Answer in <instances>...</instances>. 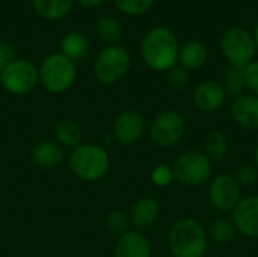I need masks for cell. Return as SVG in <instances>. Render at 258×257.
<instances>
[{"mask_svg": "<svg viewBox=\"0 0 258 257\" xmlns=\"http://www.w3.org/2000/svg\"><path fill=\"white\" fill-rule=\"evenodd\" d=\"M180 42L174 30L166 26L150 29L141 42V56L145 65L157 73H166L178 65Z\"/></svg>", "mask_w": 258, "mask_h": 257, "instance_id": "cell-1", "label": "cell"}, {"mask_svg": "<svg viewBox=\"0 0 258 257\" xmlns=\"http://www.w3.org/2000/svg\"><path fill=\"white\" fill-rule=\"evenodd\" d=\"M168 248L172 257H204L209 250L207 230L198 220L181 217L168 230Z\"/></svg>", "mask_w": 258, "mask_h": 257, "instance_id": "cell-2", "label": "cell"}, {"mask_svg": "<svg viewBox=\"0 0 258 257\" xmlns=\"http://www.w3.org/2000/svg\"><path fill=\"white\" fill-rule=\"evenodd\" d=\"M70 171L83 182H97L110 170L109 151L94 142H82L68 155Z\"/></svg>", "mask_w": 258, "mask_h": 257, "instance_id": "cell-3", "label": "cell"}, {"mask_svg": "<svg viewBox=\"0 0 258 257\" xmlns=\"http://www.w3.org/2000/svg\"><path fill=\"white\" fill-rule=\"evenodd\" d=\"M38 77L41 86L50 94H63L73 88L77 68L76 62L63 56L60 52L51 53L42 59L38 67Z\"/></svg>", "mask_w": 258, "mask_h": 257, "instance_id": "cell-4", "label": "cell"}, {"mask_svg": "<svg viewBox=\"0 0 258 257\" xmlns=\"http://www.w3.org/2000/svg\"><path fill=\"white\" fill-rule=\"evenodd\" d=\"M213 170L215 164L200 150H186L180 153L172 164L174 179L181 186L187 188L209 183L213 177Z\"/></svg>", "mask_w": 258, "mask_h": 257, "instance_id": "cell-5", "label": "cell"}, {"mask_svg": "<svg viewBox=\"0 0 258 257\" xmlns=\"http://www.w3.org/2000/svg\"><path fill=\"white\" fill-rule=\"evenodd\" d=\"M219 48L228 65L245 68L255 59L257 48L252 36V30L242 26L228 27L219 39Z\"/></svg>", "mask_w": 258, "mask_h": 257, "instance_id": "cell-6", "label": "cell"}, {"mask_svg": "<svg viewBox=\"0 0 258 257\" xmlns=\"http://www.w3.org/2000/svg\"><path fill=\"white\" fill-rule=\"evenodd\" d=\"M132 67L130 52L121 45H104L94 61V74L103 85H115L121 82Z\"/></svg>", "mask_w": 258, "mask_h": 257, "instance_id": "cell-7", "label": "cell"}, {"mask_svg": "<svg viewBox=\"0 0 258 257\" xmlns=\"http://www.w3.org/2000/svg\"><path fill=\"white\" fill-rule=\"evenodd\" d=\"M186 120L175 109H166L157 114L148 129V136L156 147L171 148L177 145L186 135Z\"/></svg>", "mask_w": 258, "mask_h": 257, "instance_id": "cell-8", "label": "cell"}, {"mask_svg": "<svg viewBox=\"0 0 258 257\" xmlns=\"http://www.w3.org/2000/svg\"><path fill=\"white\" fill-rule=\"evenodd\" d=\"M3 89L12 95H24L39 83L38 67L29 59H14L0 73Z\"/></svg>", "mask_w": 258, "mask_h": 257, "instance_id": "cell-9", "label": "cell"}, {"mask_svg": "<svg viewBox=\"0 0 258 257\" xmlns=\"http://www.w3.org/2000/svg\"><path fill=\"white\" fill-rule=\"evenodd\" d=\"M207 197L215 211L219 214H231L242 200V186L233 174L222 173L209 182Z\"/></svg>", "mask_w": 258, "mask_h": 257, "instance_id": "cell-10", "label": "cell"}, {"mask_svg": "<svg viewBox=\"0 0 258 257\" xmlns=\"http://www.w3.org/2000/svg\"><path fill=\"white\" fill-rule=\"evenodd\" d=\"M147 130V121L144 115L135 109H125L116 115L112 124L113 139L124 147H130L139 142Z\"/></svg>", "mask_w": 258, "mask_h": 257, "instance_id": "cell-11", "label": "cell"}, {"mask_svg": "<svg viewBox=\"0 0 258 257\" xmlns=\"http://www.w3.org/2000/svg\"><path fill=\"white\" fill-rule=\"evenodd\" d=\"M231 221L239 235L249 239H258V195L242 197L231 212Z\"/></svg>", "mask_w": 258, "mask_h": 257, "instance_id": "cell-12", "label": "cell"}, {"mask_svg": "<svg viewBox=\"0 0 258 257\" xmlns=\"http://www.w3.org/2000/svg\"><path fill=\"white\" fill-rule=\"evenodd\" d=\"M227 94L219 80L207 79L200 82L192 92L194 106L203 114H215L225 103Z\"/></svg>", "mask_w": 258, "mask_h": 257, "instance_id": "cell-13", "label": "cell"}, {"mask_svg": "<svg viewBox=\"0 0 258 257\" xmlns=\"http://www.w3.org/2000/svg\"><path fill=\"white\" fill-rule=\"evenodd\" d=\"M230 115L236 126L243 130H258V97L252 94H242L236 97L230 106Z\"/></svg>", "mask_w": 258, "mask_h": 257, "instance_id": "cell-14", "label": "cell"}, {"mask_svg": "<svg viewBox=\"0 0 258 257\" xmlns=\"http://www.w3.org/2000/svg\"><path fill=\"white\" fill-rule=\"evenodd\" d=\"M113 257H153V247L142 232L128 230L116 239Z\"/></svg>", "mask_w": 258, "mask_h": 257, "instance_id": "cell-15", "label": "cell"}, {"mask_svg": "<svg viewBox=\"0 0 258 257\" xmlns=\"http://www.w3.org/2000/svg\"><path fill=\"white\" fill-rule=\"evenodd\" d=\"M30 161L39 170H54L65 161V148L54 139L38 141L30 150Z\"/></svg>", "mask_w": 258, "mask_h": 257, "instance_id": "cell-16", "label": "cell"}, {"mask_svg": "<svg viewBox=\"0 0 258 257\" xmlns=\"http://www.w3.org/2000/svg\"><path fill=\"white\" fill-rule=\"evenodd\" d=\"M160 203L154 198V197H141L138 198L128 214L130 218V224L136 229V230H145L153 227L159 218H160Z\"/></svg>", "mask_w": 258, "mask_h": 257, "instance_id": "cell-17", "label": "cell"}, {"mask_svg": "<svg viewBox=\"0 0 258 257\" xmlns=\"http://www.w3.org/2000/svg\"><path fill=\"white\" fill-rule=\"evenodd\" d=\"M209 61V48L203 41L192 39L180 47L178 65L186 71H197L203 68Z\"/></svg>", "mask_w": 258, "mask_h": 257, "instance_id": "cell-18", "label": "cell"}, {"mask_svg": "<svg viewBox=\"0 0 258 257\" xmlns=\"http://www.w3.org/2000/svg\"><path fill=\"white\" fill-rule=\"evenodd\" d=\"M30 3L41 18L56 21L65 18L73 11L76 0H30Z\"/></svg>", "mask_w": 258, "mask_h": 257, "instance_id": "cell-19", "label": "cell"}, {"mask_svg": "<svg viewBox=\"0 0 258 257\" xmlns=\"http://www.w3.org/2000/svg\"><path fill=\"white\" fill-rule=\"evenodd\" d=\"M203 151L207 155V158L215 164L221 162L227 158L230 151V139L222 130H210L203 141Z\"/></svg>", "mask_w": 258, "mask_h": 257, "instance_id": "cell-20", "label": "cell"}, {"mask_svg": "<svg viewBox=\"0 0 258 257\" xmlns=\"http://www.w3.org/2000/svg\"><path fill=\"white\" fill-rule=\"evenodd\" d=\"M59 45H60V53L68 59H71L73 62L86 58L91 47L89 39L80 32H68L67 35H63Z\"/></svg>", "mask_w": 258, "mask_h": 257, "instance_id": "cell-21", "label": "cell"}, {"mask_svg": "<svg viewBox=\"0 0 258 257\" xmlns=\"http://www.w3.org/2000/svg\"><path fill=\"white\" fill-rule=\"evenodd\" d=\"M54 141L65 150H74L82 144V129L70 118L60 120L54 126Z\"/></svg>", "mask_w": 258, "mask_h": 257, "instance_id": "cell-22", "label": "cell"}, {"mask_svg": "<svg viewBox=\"0 0 258 257\" xmlns=\"http://www.w3.org/2000/svg\"><path fill=\"white\" fill-rule=\"evenodd\" d=\"M237 235L239 233L231 218H225V217L216 218L207 229L209 242H213L216 245H228L236 239Z\"/></svg>", "mask_w": 258, "mask_h": 257, "instance_id": "cell-23", "label": "cell"}, {"mask_svg": "<svg viewBox=\"0 0 258 257\" xmlns=\"http://www.w3.org/2000/svg\"><path fill=\"white\" fill-rule=\"evenodd\" d=\"M95 33L106 45H113V44H119V41L122 39L124 29L119 20L106 15L95 23Z\"/></svg>", "mask_w": 258, "mask_h": 257, "instance_id": "cell-24", "label": "cell"}, {"mask_svg": "<svg viewBox=\"0 0 258 257\" xmlns=\"http://www.w3.org/2000/svg\"><path fill=\"white\" fill-rule=\"evenodd\" d=\"M225 94L236 98L242 94H245L246 85H245V74L243 68L228 65L225 71L222 73V80H219Z\"/></svg>", "mask_w": 258, "mask_h": 257, "instance_id": "cell-25", "label": "cell"}, {"mask_svg": "<svg viewBox=\"0 0 258 257\" xmlns=\"http://www.w3.org/2000/svg\"><path fill=\"white\" fill-rule=\"evenodd\" d=\"M113 5L125 15L139 17L153 9L156 0H112Z\"/></svg>", "mask_w": 258, "mask_h": 257, "instance_id": "cell-26", "label": "cell"}, {"mask_svg": "<svg viewBox=\"0 0 258 257\" xmlns=\"http://www.w3.org/2000/svg\"><path fill=\"white\" fill-rule=\"evenodd\" d=\"M130 218L125 212L122 211H110L106 215V227L107 230L115 235L116 238H119L121 235L127 233L130 230Z\"/></svg>", "mask_w": 258, "mask_h": 257, "instance_id": "cell-27", "label": "cell"}, {"mask_svg": "<svg viewBox=\"0 0 258 257\" xmlns=\"http://www.w3.org/2000/svg\"><path fill=\"white\" fill-rule=\"evenodd\" d=\"M150 179H151V183L156 188H168L175 180L174 179L172 167H169L166 164H157V165H154L153 170H151Z\"/></svg>", "mask_w": 258, "mask_h": 257, "instance_id": "cell-28", "label": "cell"}, {"mask_svg": "<svg viewBox=\"0 0 258 257\" xmlns=\"http://www.w3.org/2000/svg\"><path fill=\"white\" fill-rule=\"evenodd\" d=\"M234 179L237 183L243 188H249L257 185L258 182V168L254 164H243L236 170Z\"/></svg>", "mask_w": 258, "mask_h": 257, "instance_id": "cell-29", "label": "cell"}, {"mask_svg": "<svg viewBox=\"0 0 258 257\" xmlns=\"http://www.w3.org/2000/svg\"><path fill=\"white\" fill-rule=\"evenodd\" d=\"M166 82L168 85L175 89V91H181L184 89L189 82H190V76L189 71H186L184 68H181L180 65H175L174 68H171L169 71H166Z\"/></svg>", "mask_w": 258, "mask_h": 257, "instance_id": "cell-30", "label": "cell"}, {"mask_svg": "<svg viewBox=\"0 0 258 257\" xmlns=\"http://www.w3.org/2000/svg\"><path fill=\"white\" fill-rule=\"evenodd\" d=\"M245 74V85L249 94L258 97V59H254L251 64H248L243 68Z\"/></svg>", "mask_w": 258, "mask_h": 257, "instance_id": "cell-31", "label": "cell"}, {"mask_svg": "<svg viewBox=\"0 0 258 257\" xmlns=\"http://www.w3.org/2000/svg\"><path fill=\"white\" fill-rule=\"evenodd\" d=\"M14 61V50L9 44L0 42V73L6 68V65Z\"/></svg>", "mask_w": 258, "mask_h": 257, "instance_id": "cell-32", "label": "cell"}, {"mask_svg": "<svg viewBox=\"0 0 258 257\" xmlns=\"http://www.w3.org/2000/svg\"><path fill=\"white\" fill-rule=\"evenodd\" d=\"M79 2L82 6L88 8V9H92V8H97V6H101L106 0H76Z\"/></svg>", "mask_w": 258, "mask_h": 257, "instance_id": "cell-33", "label": "cell"}, {"mask_svg": "<svg viewBox=\"0 0 258 257\" xmlns=\"http://www.w3.org/2000/svg\"><path fill=\"white\" fill-rule=\"evenodd\" d=\"M252 36H254V41H255V48H257V55H258V20L255 21L254 30H252Z\"/></svg>", "mask_w": 258, "mask_h": 257, "instance_id": "cell-34", "label": "cell"}, {"mask_svg": "<svg viewBox=\"0 0 258 257\" xmlns=\"http://www.w3.org/2000/svg\"><path fill=\"white\" fill-rule=\"evenodd\" d=\"M252 159H254V165L258 168V144L254 148V153H252Z\"/></svg>", "mask_w": 258, "mask_h": 257, "instance_id": "cell-35", "label": "cell"}]
</instances>
